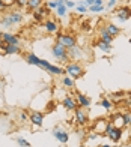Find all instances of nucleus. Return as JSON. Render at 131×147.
I'll return each instance as SVG.
<instances>
[{
	"label": "nucleus",
	"mask_w": 131,
	"mask_h": 147,
	"mask_svg": "<svg viewBox=\"0 0 131 147\" xmlns=\"http://www.w3.org/2000/svg\"><path fill=\"white\" fill-rule=\"evenodd\" d=\"M24 21V14L20 9H12V11H6L5 14L0 17V26L5 29H11L12 26H18Z\"/></svg>",
	"instance_id": "1"
},
{
	"label": "nucleus",
	"mask_w": 131,
	"mask_h": 147,
	"mask_svg": "<svg viewBox=\"0 0 131 147\" xmlns=\"http://www.w3.org/2000/svg\"><path fill=\"white\" fill-rule=\"evenodd\" d=\"M51 56H53L57 62L60 63V65H63V66L71 62L69 56H68V50L65 48L63 45L57 44V42H54L53 45H51Z\"/></svg>",
	"instance_id": "2"
},
{
	"label": "nucleus",
	"mask_w": 131,
	"mask_h": 147,
	"mask_svg": "<svg viewBox=\"0 0 131 147\" xmlns=\"http://www.w3.org/2000/svg\"><path fill=\"white\" fill-rule=\"evenodd\" d=\"M63 68H65V75L71 77L73 80H78L84 75V68L80 62H69Z\"/></svg>",
	"instance_id": "3"
},
{
	"label": "nucleus",
	"mask_w": 131,
	"mask_h": 147,
	"mask_svg": "<svg viewBox=\"0 0 131 147\" xmlns=\"http://www.w3.org/2000/svg\"><path fill=\"white\" fill-rule=\"evenodd\" d=\"M104 137H107L112 143H119L122 141L124 138V129H119V128H115L112 125V122L107 123V128H106V132H104Z\"/></svg>",
	"instance_id": "4"
},
{
	"label": "nucleus",
	"mask_w": 131,
	"mask_h": 147,
	"mask_svg": "<svg viewBox=\"0 0 131 147\" xmlns=\"http://www.w3.org/2000/svg\"><path fill=\"white\" fill-rule=\"evenodd\" d=\"M113 17L117 23H127L128 20L131 18V8L127 5H122V6H116V8L113 9Z\"/></svg>",
	"instance_id": "5"
},
{
	"label": "nucleus",
	"mask_w": 131,
	"mask_h": 147,
	"mask_svg": "<svg viewBox=\"0 0 131 147\" xmlns=\"http://www.w3.org/2000/svg\"><path fill=\"white\" fill-rule=\"evenodd\" d=\"M24 62H26V63H29V65L38 66V68H41V69H44V71L47 69V66L50 65L48 60L38 57L35 53H26V54H24Z\"/></svg>",
	"instance_id": "6"
},
{
	"label": "nucleus",
	"mask_w": 131,
	"mask_h": 147,
	"mask_svg": "<svg viewBox=\"0 0 131 147\" xmlns=\"http://www.w3.org/2000/svg\"><path fill=\"white\" fill-rule=\"evenodd\" d=\"M74 119L78 128H84L89 123V114H88V108H83V107H77L74 110Z\"/></svg>",
	"instance_id": "7"
},
{
	"label": "nucleus",
	"mask_w": 131,
	"mask_h": 147,
	"mask_svg": "<svg viewBox=\"0 0 131 147\" xmlns=\"http://www.w3.org/2000/svg\"><path fill=\"white\" fill-rule=\"evenodd\" d=\"M54 42L63 45L65 48H71V47L77 45V36L73 35V33H59Z\"/></svg>",
	"instance_id": "8"
},
{
	"label": "nucleus",
	"mask_w": 131,
	"mask_h": 147,
	"mask_svg": "<svg viewBox=\"0 0 131 147\" xmlns=\"http://www.w3.org/2000/svg\"><path fill=\"white\" fill-rule=\"evenodd\" d=\"M50 14H51V11L45 5H42L41 8H38L36 11L32 12V18H33V21H36L38 24H41L50 17Z\"/></svg>",
	"instance_id": "9"
},
{
	"label": "nucleus",
	"mask_w": 131,
	"mask_h": 147,
	"mask_svg": "<svg viewBox=\"0 0 131 147\" xmlns=\"http://www.w3.org/2000/svg\"><path fill=\"white\" fill-rule=\"evenodd\" d=\"M53 137L57 140L59 143H62V144H67L68 141H69V132L67 131V129H63L60 125H57V126H54V129H53Z\"/></svg>",
	"instance_id": "10"
},
{
	"label": "nucleus",
	"mask_w": 131,
	"mask_h": 147,
	"mask_svg": "<svg viewBox=\"0 0 131 147\" xmlns=\"http://www.w3.org/2000/svg\"><path fill=\"white\" fill-rule=\"evenodd\" d=\"M44 111H38V110H33L29 114V122L32 123V126H33V129H38L41 128L42 123H44Z\"/></svg>",
	"instance_id": "11"
},
{
	"label": "nucleus",
	"mask_w": 131,
	"mask_h": 147,
	"mask_svg": "<svg viewBox=\"0 0 131 147\" xmlns=\"http://www.w3.org/2000/svg\"><path fill=\"white\" fill-rule=\"evenodd\" d=\"M0 54H3V56L23 54V48H21V45H8V44H2V47H0Z\"/></svg>",
	"instance_id": "12"
},
{
	"label": "nucleus",
	"mask_w": 131,
	"mask_h": 147,
	"mask_svg": "<svg viewBox=\"0 0 131 147\" xmlns=\"http://www.w3.org/2000/svg\"><path fill=\"white\" fill-rule=\"evenodd\" d=\"M68 50V56H69V60L71 62H80V60L84 59V50L78 45H74L71 48H67Z\"/></svg>",
	"instance_id": "13"
},
{
	"label": "nucleus",
	"mask_w": 131,
	"mask_h": 147,
	"mask_svg": "<svg viewBox=\"0 0 131 147\" xmlns=\"http://www.w3.org/2000/svg\"><path fill=\"white\" fill-rule=\"evenodd\" d=\"M110 122L115 128H119V129H125L127 128V120H125V114L122 113H115V114L110 116Z\"/></svg>",
	"instance_id": "14"
},
{
	"label": "nucleus",
	"mask_w": 131,
	"mask_h": 147,
	"mask_svg": "<svg viewBox=\"0 0 131 147\" xmlns=\"http://www.w3.org/2000/svg\"><path fill=\"white\" fill-rule=\"evenodd\" d=\"M74 98H75V102H77V107H83V108H89L92 101H90V98L88 95H83V93H78V92H74L71 93Z\"/></svg>",
	"instance_id": "15"
},
{
	"label": "nucleus",
	"mask_w": 131,
	"mask_h": 147,
	"mask_svg": "<svg viewBox=\"0 0 131 147\" xmlns=\"http://www.w3.org/2000/svg\"><path fill=\"white\" fill-rule=\"evenodd\" d=\"M2 42L8 44V45H21V39H20L15 33L11 32H3L2 35Z\"/></svg>",
	"instance_id": "16"
},
{
	"label": "nucleus",
	"mask_w": 131,
	"mask_h": 147,
	"mask_svg": "<svg viewBox=\"0 0 131 147\" xmlns=\"http://www.w3.org/2000/svg\"><path fill=\"white\" fill-rule=\"evenodd\" d=\"M42 26H44V30H45V33H48V35H53V33H57L59 32V24L56 20H51V18H47L45 21L42 23Z\"/></svg>",
	"instance_id": "17"
},
{
	"label": "nucleus",
	"mask_w": 131,
	"mask_h": 147,
	"mask_svg": "<svg viewBox=\"0 0 131 147\" xmlns=\"http://www.w3.org/2000/svg\"><path fill=\"white\" fill-rule=\"evenodd\" d=\"M62 107L67 111H74L75 108H77V102H75V98L71 95H65L63 96V99H62Z\"/></svg>",
	"instance_id": "18"
},
{
	"label": "nucleus",
	"mask_w": 131,
	"mask_h": 147,
	"mask_svg": "<svg viewBox=\"0 0 131 147\" xmlns=\"http://www.w3.org/2000/svg\"><path fill=\"white\" fill-rule=\"evenodd\" d=\"M45 72H48L50 75H54V77H62L65 75V68L60 65H53V63H50L47 66V69H45Z\"/></svg>",
	"instance_id": "19"
},
{
	"label": "nucleus",
	"mask_w": 131,
	"mask_h": 147,
	"mask_svg": "<svg viewBox=\"0 0 131 147\" xmlns=\"http://www.w3.org/2000/svg\"><path fill=\"white\" fill-rule=\"evenodd\" d=\"M107 123H109V120H106V119H98V120H95V123H94V131H95L96 134H100V135L104 137V132H106Z\"/></svg>",
	"instance_id": "20"
},
{
	"label": "nucleus",
	"mask_w": 131,
	"mask_h": 147,
	"mask_svg": "<svg viewBox=\"0 0 131 147\" xmlns=\"http://www.w3.org/2000/svg\"><path fill=\"white\" fill-rule=\"evenodd\" d=\"M104 29H106V32L109 33V35H112L113 38H116L117 35H121V27L115 23H107L106 26H104Z\"/></svg>",
	"instance_id": "21"
},
{
	"label": "nucleus",
	"mask_w": 131,
	"mask_h": 147,
	"mask_svg": "<svg viewBox=\"0 0 131 147\" xmlns=\"http://www.w3.org/2000/svg\"><path fill=\"white\" fill-rule=\"evenodd\" d=\"M60 84H62V87L71 90V89L75 87V80H73V78L68 77V75H62L60 77Z\"/></svg>",
	"instance_id": "22"
},
{
	"label": "nucleus",
	"mask_w": 131,
	"mask_h": 147,
	"mask_svg": "<svg viewBox=\"0 0 131 147\" xmlns=\"http://www.w3.org/2000/svg\"><path fill=\"white\" fill-rule=\"evenodd\" d=\"M113 39H115V38H113L112 35H109V33L106 32V29H104V27H101V29H100V38H98V41H101V42H104V44L112 45Z\"/></svg>",
	"instance_id": "23"
},
{
	"label": "nucleus",
	"mask_w": 131,
	"mask_h": 147,
	"mask_svg": "<svg viewBox=\"0 0 131 147\" xmlns=\"http://www.w3.org/2000/svg\"><path fill=\"white\" fill-rule=\"evenodd\" d=\"M44 3H45V0H27L26 9H27L29 12H33V11H36L38 8H41Z\"/></svg>",
	"instance_id": "24"
},
{
	"label": "nucleus",
	"mask_w": 131,
	"mask_h": 147,
	"mask_svg": "<svg viewBox=\"0 0 131 147\" xmlns=\"http://www.w3.org/2000/svg\"><path fill=\"white\" fill-rule=\"evenodd\" d=\"M100 105H101L107 113H110V111L113 110V107H115V104L109 99V96H107V98H102V99H101V102H100Z\"/></svg>",
	"instance_id": "25"
},
{
	"label": "nucleus",
	"mask_w": 131,
	"mask_h": 147,
	"mask_svg": "<svg viewBox=\"0 0 131 147\" xmlns=\"http://www.w3.org/2000/svg\"><path fill=\"white\" fill-rule=\"evenodd\" d=\"M96 48L100 50V51H102V53H106V54H110V51H112L113 48H112V45H109V44H104V42H101V41H96Z\"/></svg>",
	"instance_id": "26"
},
{
	"label": "nucleus",
	"mask_w": 131,
	"mask_h": 147,
	"mask_svg": "<svg viewBox=\"0 0 131 147\" xmlns=\"http://www.w3.org/2000/svg\"><path fill=\"white\" fill-rule=\"evenodd\" d=\"M67 14H68V8H67L65 5H60V6H57V8H56V15H57L59 18L67 17Z\"/></svg>",
	"instance_id": "27"
},
{
	"label": "nucleus",
	"mask_w": 131,
	"mask_h": 147,
	"mask_svg": "<svg viewBox=\"0 0 131 147\" xmlns=\"http://www.w3.org/2000/svg\"><path fill=\"white\" fill-rule=\"evenodd\" d=\"M117 2L119 0H104V8H106V11H113L117 6Z\"/></svg>",
	"instance_id": "28"
},
{
	"label": "nucleus",
	"mask_w": 131,
	"mask_h": 147,
	"mask_svg": "<svg viewBox=\"0 0 131 147\" xmlns=\"http://www.w3.org/2000/svg\"><path fill=\"white\" fill-rule=\"evenodd\" d=\"M88 11L90 14H100V12L106 11V8H104V5H94V6H89Z\"/></svg>",
	"instance_id": "29"
},
{
	"label": "nucleus",
	"mask_w": 131,
	"mask_h": 147,
	"mask_svg": "<svg viewBox=\"0 0 131 147\" xmlns=\"http://www.w3.org/2000/svg\"><path fill=\"white\" fill-rule=\"evenodd\" d=\"M124 96H125V93H124V92H117V93H115V95H112V98H109V99H110V101H112V102L115 104V102L124 101V99H125Z\"/></svg>",
	"instance_id": "30"
},
{
	"label": "nucleus",
	"mask_w": 131,
	"mask_h": 147,
	"mask_svg": "<svg viewBox=\"0 0 131 147\" xmlns=\"http://www.w3.org/2000/svg\"><path fill=\"white\" fill-rule=\"evenodd\" d=\"M102 135H100V134H96L95 131H92V132H89V134H86V140L88 141H98Z\"/></svg>",
	"instance_id": "31"
},
{
	"label": "nucleus",
	"mask_w": 131,
	"mask_h": 147,
	"mask_svg": "<svg viewBox=\"0 0 131 147\" xmlns=\"http://www.w3.org/2000/svg\"><path fill=\"white\" fill-rule=\"evenodd\" d=\"M15 141H17V144H18L20 147H32V144H30L24 137H17V138H15Z\"/></svg>",
	"instance_id": "32"
},
{
	"label": "nucleus",
	"mask_w": 131,
	"mask_h": 147,
	"mask_svg": "<svg viewBox=\"0 0 131 147\" xmlns=\"http://www.w3.org/2000/svg\"><path fill=\"white\" fill-rule=\"evenodd\" d=\"M44 5L47 6L50 11H56V8L59 6V2H57V0H48V2H45Z\"/></svg>",
	"instance_id": "33"
},
{
	"label": "nucleus",
	"mask_w": 131,
	"mask_h": 147,
	"mask_svg": "<svg viewBox=\"0 0 131 147\" xmlns=\"http://www.w3.org/2000/svg\"><path fill=\"white\" fill-rule=\"evenodd\" d=\"M18 120L21 123H26V122H29V114H27V111L23 110V111H20V114H18Z\"/></svg>",
	"instance_id": "34"
},
{
	"label": "nucleus",
	"mask_w": 131,
	"mask_h": 147,
	"mask_svg": "<svg viewBox=\"0 0 131 147\" xmlns=\"http://www.w3.org/2000/svg\"><path fill=\"white\" fill-rule=\"evenodd\" d=\"M26 5H27V0H17V2H15V8L21 11V9L26 8Z\"/></svg>",
	"instance_id": "35"
},
{
	"label": "nucleus",
	"mask_w": 131,
	"mask_h": 147,
	"mask_svg": "<svg viewBox=\"0 0 131 147\" xmlns=\"http://www.w3.org/2000/svg\"><path fill=\"white\" fill-rule=\"evenodd\" d=\"M15 2L17 0H2V3L6 6L8 9H11V8H15Z\"/></svg>",
	"instance_id": "36"
},
{
	"label": "nucleus",
	"mask_w": 131,
	"mask_h": 147,
	"mask_svg": "<svg viewBox=\"0 0 131 147\" xmlns=\"http://www.w3.org/2000/svg\"><path fill=\"white\" fill-rule=\"evenodd\" d=\"M75 11L78 12V14H88V6L86 5H81V6H75Z\"/></svg>",
	"instance_id": "37"
},
{
	"label": "nucleus",
	"mask_w": 131,
	"mask_h": 147,
	"mask_svg": "<svg viewBox=\"0 0 131 147\" xmlns=\"http://www.w3.org/2000/svg\"><path fill=\"white\" fill-rule=\"evenodd\" d=\"M65 6H67L68 9H75V2H73V0H67V2H65Z\"/></svg>",
	"instance_id": "38"
},
{
	"label": "nucleus",
	"mask_w": 131,
	"mask_h": 147,
	"mask_svg": "<svg viewBox=\"0 0 131 147\" xmlns=\"http://www.w3.org/2000/svg\"><path fill=\"white\" fill-rule=\"evenodd\" d=\"M6 11H8V8H6V6L2 3V0H0V14H5Z\"/></svg>",
	"instance_id": "39"
},
{
	"label": "nucleus",
	"mask_w": 131,
	"mask_h": 147,
	"mask_svg": "<svg viewBox=\"0 0 131 147\" xmlns=\"http://www.w3.org/2000/svg\"><path fill=\"white\" fill-rule=\"evenodd\" d=\"M125 120H127V126H131V113L125 114Z\"/></svg>",
	"instance_id": "40"
},
{
	"label": "nucleus",
	"mask_w": 131,
	"mask_h": 147,
	"mask_svg": "<svg viewBox=\"0 0 131 147\" xmlns=\"http://www.w3.org/2000/svg\"><path fill=\"white\" fill-rule=\"evenodd\" d=\"M125 102H127V105H128V108L131 110V98H125Z\"/></svg>",
	"instance_id": "41"
},
{
	"label": "nucleus",
	"mask_w": 131,
	"mask_h": 147,
	"mask_svg": "<svg viewBox=\"0 0 131 147\" xmlns=\"http://www.w3.org/2000/svg\"><path fill=\"white\" fill-rule=\"evenodd\" d=\"M98 147H115V146H112V144H109V143H102V144H100Z\"/></svg>",
	"instance_id": "42"
},
{
	"label": "nucleus",
	"mask_w": 131,
	"mask_h": 147,
	"mask_svg": "<svg viewBox=\"0 0 131 147\" xmlns=\"http://www.w3.org/2000/svg\"><path fill=\"white\" fill-rule=\"evenodd\" d=\"M3 87H5V83H3V78L0 77V92L3 90Z\"/></svg>",
	"instance_id": "43"
},
{
	"label": "nucleus",
	"mask_w": 131,
	"mask_h": 147,
	"mask_svg": "<svg viewBox=\"0 0 131 147\" xmlns=\"http://www.w3.org/2000/svg\"><path fill=\"white\" fill-rule=\"evenodd\" d=\"M2 35H3V30H0V39H2Z\"/></svg>",
	"instance_id": "44"
},
{
	"label": "nucleus",
	"mask_w": 131,
	"mask_h": 147,
	"mask_svg": "<svg viewBox=\"0 0 131 147\" xmlns=\"http://www.w3.org/2000/svg\"><path fill=\"white\" fill-rule=\"evenodd\" d=\"M2 44H3V42H2V39H0V47H2Z\"/></svg>",
	"instance_id": "45"
},
{
	"label": "nucleus",
	"mask_w": 131,
	"mask_h": 147,
	"mask_svg": "<svg viewBox=\"0 0 131 147\" xmlns=\"http://www.w3.org/2000/svg\"><path fill=\"white\" fill-rule=\"evenodd\" d=\"M81 147H89V146H81Z\"/></svg>",
	"instance_id": "46"
},
{
	"label": "nucleus",
	"mask_w": 131,
	"mask_h": 147,
	"mask_svg": "<svg viewBox=\"0 0 131 147\" xmlns=\"http://www.w3.org/2000/svg\"><path fill=\"white\" fill-rule=\"evenodd\" d=\"M121 147H125V146H121Z\"/></svg>",
	"instance_id": "47"
},
{
	"label": "nucleus",
	"mask_w": 131,
	"mask_h": 147,
	"mask_svg": "<svg viewBox=\"0 0 131 147\" xmlns=\"http://www.w3.org/2000/svg\"><path fill=\"white\" fill-rule=\"evenodd\" d=\"M130 98H131V95H130Z\"/></svg>",
	"instance_id": "48"
}]
</instances>
